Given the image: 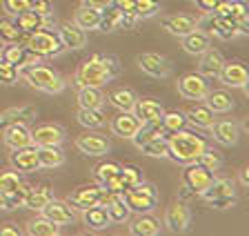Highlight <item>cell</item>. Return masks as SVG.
<instances>
[{
  "label": "cell",
  "mask_w": 249,
  "mask_h": 236,
  "mask_svg": "<svg viewBox=\"0 0 249 236\" xmlns=\"http://www.w3.org/2000/svg\"><path fill=\"white\" fill-rule=\"evenodd\" d=\"M136 63H138V67L142 69L147 76H151V78H167L171 72L167 58L160 56V54H154V52L140 54V56L136 58Z\"/></svg>",
  "instance_id": "2e32d148"
},
{
  "label": "cell",
  "mask_w": 249,
  "mask_h": 236,
  "mask_svg": "<svg viewBox=\"0 0 249 236\" xmlns=\"http://www.w3.org/2000/svg\"><path fill=\"white\" fill-rule=\"evenodd\" d=\"M142 127V123L136 118L134 111H120V114H116L111 121H109V129H111V134L118 138H134L136 131Z\"/></svg>",
  "instance_id": "9a60e30c"
},
{
  "label": "cell",
  "mask_w": 249,
  "mask_h": 236,
  "mask_svg": "<svg viewBox=\"0 0 249 236\" xmlns=\"http://www.w3.org/2000/svg\"><path fill=\"white\" fill-rule=\"evenodd\" d=\"M213 141H218L220 145H236L240 138V127L231 121H216L212 125Z\"/></svg>",
  "instance_id": "7402d4cb"
},
{
  "label": "cell",
  "mask_w": 249,
  "mask_h": 236,
  "mask_svg": "<svg viewBox=\"0 0 249 236\" xmlns=\"http://www.w3.org/2000/svg\"><path fill=\"white\" fill-rule=\"evenodd\" d=\"M189 223H192V212L185 203H171L165 212V220L162 225L171 232V234H182V232L189 230Z\"/></svg>",
  "instance_id": "9c48e42d"
},
{
  "label": "cell",
  "mask_w": 249,
  "mask_h": 236,
  "mask_svg": "<svg viewBox=\"0 0 249 236\" xmlns=\"http://www.w3.org/2000/svg\"><path fill=\"white\" fill-rule=\"evenodd\" d=\"M138 149L145 154V156L167 158V154H169V147H167V136H156V138H151V141L142 143Z\"/></svg>",
  "instance_id": "7bdbcfd3"
},
{
  "label": "cell",
  "mask_w": 249,
  "mask_h": 236,
  "mask_svg": "<svg viewBox=\"0 0 249 236\" xmlns=\"http://www.w3.org/2000/svg\"><path fill=\"white\" fill-rule=\"evenodd\" d=\"M40 214L45 216V218L53 220L56 225H67V223H73V218H76V210H73L71 205H69L67 200L53 199V196L45 203Z\"/></svg>",
  "instance_id": "7c38bea8"
},
{
  "label": "cell",
  "mask_w": 249,
  "mask_h": 236,
  "mask_svg": "<svg viewBox=\"0 0 249 236\" xmlns=\"http://www.w3.org/2000/svg\"><path fill=\"white\" fill-rule=\"evenodd\" d=\"M158 11H160V2H158V0H134V7H131V14H134L138 20L154 18Z\"/></svg>",
  "instance_id": "ee69618b"
},
{
  "label": "cell",
  "mask_w": 249,
  "mask_h": 236,
  "mask_svg": "<svg viewBox=\"0 0 249 236\" xmlns=\"http://www.w3.org/2000/svg\"><path fill=\"white\" fill-rule=\"evenodd\" d=\"M27 234H31V236H58L60 234V225H56L53 220L45 218V216L40 214L27 223Z\"/></svg>",
  "instance_id": "74e56055"
},
{
  "label": "cell",
  "mask_w": 249,
  "mask_h": 236,
  "mask_svg": "<svg viewBox=\"0 0 249 236\" xmlns=\"http://www.w3.org/2000/svg\"><path fill=\"white\" fill-rule=\"evenodd\" d=\"M238 22L229 16H218V27H216V38L220 40H231L238 36Z\"/></svg>",
  "instance_id": "7dc6e473"
},
{
  "label": "cell",
  "mask_w": 249,
  "mask_h": 236,
  "mask_svg": "<svg viewBox=\"0 0 249 236\" xmlns=\"http://www.w3.org/2000/svg\"><path fill=\"white\" fill-rule=\"evenodd\" d=\"M223 63H225L223 54L209 47L207 52L200 54V65H198V73H200V76H205L207 80H209V78H218V73H220V69H223Z\"/></svg>",
  "instance_id": "ffe728a7"
},
{
  "label": "cell",
  "mask_w": 249,
  "mask_h": 236,
  "mask_svg": "<svg viewBox=\"0 0 249 236\" xmlns=\"http://www.w3.org/2000/svg\"><path fill=\"white\" fill-rule=\"evenodd\" d=\"M111 196L109 189H105L103 185H91V187H78L73 189L71 194H69L67 203L71 205L73 210L83 212L87 207H93V205H105Z\"/></svg>",
  "instance_id": "8992f818"
},
{
  "label": "cell",
  "mask_w": 249,
  "mask_h": 236,
  "mask_svg": "<svg viewBox=\"0 0 249 236\" xmlns=\"http://www.w3.org/2000/svg\"><path fill=\"white\" fill-rule=\"evenodd\" d=\"M185 116H187V123L196 125L198 129H212V125L216 123L213 111L209 109L207 105H194V107H189V109L185 111Z\"/></svg>",
  "instance_id": "83f0119b"
},
{
  "label": "cell",
  "mask_w": 249,
  "mask_h": 236,
  "mask_svg": "<svg viewBox=\"0 0 249 236\" xmlns=\"http://www.w3.org/2000/svg\"><path fill=\"white\" fill-rule=\"evenodd\" d=\"M118 169H120V165L118 163H111V161H105V163H100V165H96L93 167V181L98 185H107L109 181L114 179L116 174H118Z\"/></svg>",
  "instance_id": "f6af8a7d"
},
{
  "label": "cell",
  "mask_w": 249,
  "mask_h": 236,
  "mask_svg": "<svg viewBox=\"0 0 249 236\" xmlns=\"http://www.w3.org/2000/svg\"><path fill=\"white\" fill-rule=\"evenodd\" d=\"M160 125L167 134H174L178 129H185L187 127V116L185 111L180 109H171V111H162V118H160Z\"/></svg>",
  "instance_id": "b9f144b4"
},
{
  "label": "cell",
  "mask_w": 249,
  "mask_h": 236,
  "mask_svg": "<svg viewBox=\"0 0 249 236\" xmlns=\"http://www.w3.org/2000/svg\"><path fill=\"white\" fill-rule=\"evenodd\" d=\"M160 220L147 212V214H138L134 220L129 223V232L134 236H156L160 234Z\"/></svg>",
  "instance_id": "d4e9b609"
},
{
  "label": "cell",
  "mask_w": 249,
  "mask_h": 236,
  "mask_svg": "<svg viewBox=\"0 0 249 236\" xmlns=\"http://www.w3.org/2000/svg\"><path fill=\"white\" fill-rule=\"evenodd\" d=\"M167 147H169L167 158L176 161L178 165H189L200 158V154L207 147V141L198 136L196 131H189L185 127V129H178L174 134H167Z\"/></svg>",
  "instance_id": "7a4b0ae2"
},
{
  "label": "cell",
  "mask_w": 249,
  "mask_h": 236,
  "mask_svg": "<svg viewBox=\"0 0 249 236\" xmlns=\"http://www.w3.org/2000/svg\"><path fill=\"white\" fill-rule=\"evenodd\" d=\"M123 67L120 60L111 54H93L85 63L78 65L73 73V85L76 87H103L111 83L116 76H120Z\"/></svg>",
  "instance_id": "6da1fadb"
},
{
  "label": "cell",
  "mask_w": 249,
  "mask_h": 236,
  "mask_svg": "<svg viewBox=\"0 0 249 236\" xmlns=\"http://www.w3.org/2000/svg\"><path fill=\"white\" fill-rule=\"evenodd\" d=\"M240 183H243V185H249V169H247V167L240 169Z\"/></svg>",
  "instance_id": "680465c9"
},
{
  "label": "cell",
  "mask_w": 249,
  "mask_h": 236,
  "mask_svg": "<svg viewBox=\"0 0 249 236\" xmlns=\"http://www.w3.org/2000/svg\"><path fill=\"white\" fill-rule=\"evenodd\" d=\"M14 22L18 25V29H20L22 34H34V32H38V29H45V27L52 25V18H45L29 9V11H25V14H20V16H16Z\"/></svg>",
  "instance_id": "484cf974"
},
{
  "label": "cell",
  "mask_w": 249,
  "mask_h": 236,
  "mask_svg": "<svg viewBox=\"0 0 249 236\" xmlns=\"http://www.w3.org/2000/svg\"><path fill=\"white\" fill-rule=\"evenodd\" d=\"M76 147L87 156H105L111 149V143H109L107 136L103 134H96V131H85L76 138Z\"/></svg>",
  "instance_id": "30bf717a"
},
{
  "label": "cell",
  "mask_w": 249,
  "mask_h": 236,
  "mask_svg": "<svg viewBox=\"0 0 249 236\" xmlns=\"http://www.w3.org/2000/svg\"><path fill=\"white\" fill-rule=\"evenodd\" d=\"M56 34L65 49H83L87 45V32L73 25V22H62Z\"/></svg>",
  "instance_id": "e0dca14e"
},
{
  "label": "cell",
  "mask_w": 249,
  "mask_h": 236,
  "mask_svg": "<svg viewBox=\"0 0 249 236\" xmlns=\"http://www.w3.org/2000/svg\"><path fill=\"white\" fill-rule=\"evenodd\" d=\"M25 189V183H22L20 172H2L0 174V192H5L7 196H14L18 192Z\"/></svg>",
  "instance_id": "60d3db41"
},
{
  "label": "cell",
  "mask_w": 249,
  "mask_h": 236,
  "mask_svg": "<svg viewBox=\"0 0 249 236\" xmlns=\"http://www.w3.org/2000/svg\"><path fill=\"white\" fill-rule=\"evenodd\" d=\"M233 203H236V196H223V199L209 200L213 210H227V207H233Z\"/></svg>",
  "instance_id": "816d5d0a"
},
{
  "label": "cell",
  "mask_w": 249,
  "mask_h": 236,
  "mask_svg": "<svg viewBox=\"0 0 249 236\" xmlns=\"http://www.w3.org/2000/svg\"><path fill=\"white\" fill-rule=\"evenodd\" d=\"M31 9V0H2V11L9 18H16Z\"/></svg>",
  "instance_id": "c3c4849f"
},
{
  "label": "cell",
  "mask_w": 249,
  "mask_h": 236,
  "mask_svg": "<svg viewBox=\"0 0 249 236\" xmlns=\"http://www.w3.org/2000/svg\"><path fill=\"white\" fill-rule=\"evenodd\" d=\"M38 165H40V167H47V169L65 165V152L60 149V145L38 147Z\"/></svg>",
  "instance_id": "d6a6232c"
},
{
  "label": "cell",
  "mask_w": 249,
  "mask_h": 236,
  "mask_svg": "<svg viewBox=\"0 0 249 236\" xmlns=\"http://www.w3.org/2000/svg\"><path fill=\"white\" fill-rule=\"evenodd\" d=\"M22 232L18 230V227L14 225H5V227H0V236H20Z\"/></svg>",
  "instance_id": "9f6ffc18"
},
{
  "label": "cell",
  "mask_w": 249,
  "mask_h": 236,
  "mask_svg": "<svg viewBox=\"0 0 249 236\" xmlns=\"http://www.w3.org/2000/svg\"><path fill=\"white\" fill-rule=\"evenodd\" d=\"M196 2V7L200 11H213V7L220 2V0H194Z\"/></svg>",
  "instance_id": "db71d44e"
},
{
  "label": "cell",
  "mask_w": 249,
  "mask_h": 236,
  "mask_svg": "<svg viewBox=\"0 0 249 236\" xmlns=\"http://www.w3.org/2000/svg\"><path fill=\"white\" fill-rule=\"evenodd\" d=\"M25 47L31 49L34 54H38L40 58H53V56H58V54L65 52V47H62V42H60V38H58V34L52 32L49 27L29 34V36H27V40H25Z\"/></svg>",
  "instance_id": "5b68a950"
},
{
  "label": "cell",
  "mask_w": 249,
  "mask_h": 236,
  "mask_svg": "<svg viewBox=\"0 0 249 236\" xmlns=\"http://www.w3.org/2000/svg\"><path fill=\"white\" fill-rule=\"evenodd\" d=\"M213 181V174L209 169H205L200 163H189L185 165V172H182V187H187L194 196H200L205 189L209 187V183Z\"/></svg>",
  "instance_id": "52a82bcc"
},
{
  "label": "cell",
  "mask_w": 249,
  "mask_h": 236,
  "mask_svg": "<svg viewBox=\"0 0 249 236\" xmlns=\"http://www.w3.org/2000/svg\"><path fill=\"white\" fill-rule=\"evenodd\" d=\"M162 27H165L171 36L182 38V36H187V34H192L194 29H196V18L185 16V14H176V16L165 18V20H162Z\"/></svg>",
  "instance_id": "603a6c76"
},
{
  "label": "cell",
  "mask_w": 249,
  "mask_h": 236,
  "mask_svg": "<svg viewBox=\"0 0 249 236\" xmlns=\"http://www.w3.org/2000/svg\"><path fill=\"white\" fill-rule=\"evenodd\" d=\"M123 199L131 212H136V214H147V212H151L156 205H158V189L151 183L140 181L138 185L124 189Z\"/></svg>",
  "instance_id": "277c9868"
},
{
  "label": "cell",
  "mask_w": 249,
  "mask_h": 236,
  "mask_svg": "<svg viewBox=\"0 0 249 236\" xmlns=\"http://www.w3.org/2000/svg\"><path fill=\"white\" fill-rule=\"evenodd\" d=\"M105 94L100 87H78V105L87 109H103Z\"/></svg>",
  "instance_id": "1f68e13d"
},
{
  "label": "cell",
  "mask_w": 249,
  "mask_h": 236,
  "mask_svg": "<svg viewBox=\"0 0 249 236\" xmlns=\"http://www.w3.org/2000/svg\"><path fill=\"white\" fill-rule=\"evenodd\" d=\"M120 20H123V11L118 7H107V9L100 11V20H98V29L100 32H116L120 29Z\"/></svg>",
  "instance_id": "ab89813d"
},
{
  "label": "cell",
  "mask_w": 249,
  "mask_h": 236,
  "mask_svg": "<svg viewBox=\"0 0 249 236\" xmlns=\"http://www.w3.org/2000/svg\"><path fill=\"white\" fill-rule=\"evenodd\" d=\"M49 199H52V192H49L47 187H42V185H38V187H31V185H27L25 199H22V205H25L27 210L40 212Z\"/></svg>",
  "instance_id": "f546056e"
},
{
  "label": "cell",
  "mask_w": 249,
  "mask_h": 236,
  "mask_svg": "<svg viewBox=\"0 0 249 236\" xmlns=\"http://www.w3.org/2000/svg\"><path fill=\"white\" fill-rule=\"evenodd\" d=\"M2 143L9 149H18V147L31 145V129L27 127V123H16L2 129Z\"/></svg>",
  "instance_id": "d6986e66"
},
{
  "label": "cell",
  "mask_w": 249,
  "mask_h": 236,
  "mask_svg": "<svg viewBox=\"0 0 249 236\" xmlns=\"http://www.w3.org/2000/svg\"><path fill=\"white\" fill-rule=\"evenodd\" d=\"M209 91V83L205 76H200L198 72L185 73L180 80H178V94L187 100H202Z\"/></svg>",
  "instance_id": "ba28073f"
},
{
  "label": "cell",
  "mask_w": 249,
  "mask_h": 236,
  "mask_svg": "<svg viewBox=\"0 0 249 236\" xmlns=\"http://www.w3.org/2000/svg\"><path fill=\"white\" fill-rule=\"evenodd\" d=\"M38 116V109L31 105L25 107H11V109H5L0 114V131L9 125H16V123H31Z\"/></svg>",
  "instance_id": "44dd1931"
},
{
  "label": "cell",
  "mask_w": 249,
  "mask_h": 236,
  "mask_svg": "<svg viewBox=\"0 0 249 236\" xmlns=\"http://www.w3.org/2000/svg\"><path fill=\"white\" fill-rule=\"evenodd\" d=\"M9 161L16 172H20V174L36 172V169L40 167V165H38V147L36 145H25V147H18V149H11Z\"/></svg>",
  "instance_id": "5bb4252c"
},
{
  "label": "cell",
  "mask_w": 249,
  "mask_h": 236,
  "mask_svg": "<svg viewBox=\"0 0 249 236\" xmlns=\"http://www.w3.org/2000/svg\"><path fill=\"white\" fill-rule=\"evenodd\" d=\"M136 114V118H138L142 125H149V123H160L162 118V105L158 103V100L154 98H142V100H136L134 109H131Z\"/></svg>",
  "instance_id": "ac0fdd59"
},
{
  "label": "cell",
  "mask_w": 249,
  "mask_h": 236,
  "mask_svg": "<svg viewBox=\"0 0 249 236\" xmlns=\"http://www.w3.org/2000/svg\"><path fill=\"white\" fill-rule=\"evenodd\" d=\"M98 20H100V11L91 9L87 5H80L73 14V25H78L85 32H91V29H98Z\"/></svg>",
  "instance_id": "d590c367"
},
{
  "label": "cell",
  "mask_w": 249,
  "mask_h": 236,
  "mask_svg": "<svg viewBox=\"0 0 249 236\" xmlns=\"http://www.w3.org/2000/svg\"><path fill=\"white\" fill-rule=\"evenodd\" d=\"M0 210H14V205H11L9 196L5 192H0Z\"/></svg>",
  "instance_id": "6f0895ef"
},
{
  "label": "cell",
  "mask_w": 249,
  "mask_h": 236,
  "mask_svg": "<svg viewBox=\"0 0 249 236\" xmlns=\"http://www.w3.org/2000/svg\"><path fill=\"white\" fill-rule=\"evenodd\" d=\"M27 36H29V34H22L20 29H18V25L14 22V18L7 16L0 20V42H2V45H9V42L25 45Z\"/></svg>",
  "instance_id": "e575fe53"
},
{
  "label": "cell",
  "mask_w": 249,
  "mask_h": 236,
  "mask_svg": "<svg viewBox=\"0 0 249 236\" xmlns=\"http://www.w3.org/2000/svg\"><path fill=\"white\" fill-rule=\"evenodd\" d=\"M218 78L225 87L231 90H247L249 83V72L243 63H223V69L218 73Z\"/></svg>",
  "instance_id": "4fadbf2b"
},
{
  "label": "cell",
  "mask_w": 249,
  "mask_h": 236,
  "mask_svg": "<svg viewBox=\"0 0 249 236\" xmlns=\"http://www.w3.org/2000/svg\"><path fill=\"white\" fill-rule=\"evenodd\" d=\"M198 163H200L205 169H209L212 174H216L218 169L223 167V154L207 145V147H205V152L200 154V158H198Z\"/></svg>",
  "instance_id": "bcb514c9"
},
{
  "label": "cell",
  "mask_w": 249,
  "mask_h": 236,
  "mask_svg": "<svg viewBox=\"0 0 249 236\" xmlns=\"http://www.w3.org/2000/svg\"><path fill=\"white\" fill-rule=\"evenodd\" d=\"M20 76L27 80L29 87L42 91V94H62L65 87H67V83H65V78H62L60 73L45 67L42 63L20 69Z\"/></svg>",
  "instance_id": "3957f363"
},
{
  "label": "cell",
  "mask_w": 249,
  "mask_h": 236,
  "mask_svg": "<svg viewBox=\"0 0 249 236\" xmlns=\"http://www.w3.org/2000/svg\"><path fill=\"white\" fill-rule=\"evenodd\" d=\"M18 78H20V69H16L14 65L0 58V85H14L18 83Z\"/></svg>",
  "instance_id": "681fc988"
},
{
  "label": "cell",
  "mask_w": 249,
  "mask_h": 236,
  "mask_svg": "<svg viewBox=\"0 0 249 236\" xmlns=\"http://www.w3.org/2000/svg\"><path fill=\"white\" fill-rule=\"evenodd\" d=\"M0 52H2V42H0Z\"/></svg>",
  "instance_id": "91938a15"
},
{
  "label": "cell",
  "mask_w": 249,
  "mask_h": 236,
  "mask_svg": "<svg viewBox=\"0 0 249 236\" xmlns=\"http://www.w3.org/2000/svg\"><path fill=\"white\" fill-rule=\"evenodd\" d=\"M202 100H205V105H207L213 114H227V111L233 109L231 94H227V91H223V90L207 91V96H205Z\"/></svg>",
  "instance_id": "f1b7e54d"
},
{
  "label": "cell",
  "mask_w": 249,
  "mask_h": 236,
  "mask_svg": "<svg viewBox=\"0 0 249 236\" xmlns=\"http://www.w3.org/2000/svg\"><path fill=\"white\" fill-rule=\"evenodd\" d=\"M31 11H36L45 18H53V5L49 0H31Z\"/></svg>",
  "instance_id": "f907efd6"
},
{
  "label": "cell",
  "mask_w": 249,
  "mask_h": 236,
  "mask_svg": "<svg viewBox=\"0 0 249 236\" xmlns=\"http://www.w3.org/2000/svg\"><path fill=\"white\" fill-rule=\"evenodd\" d=\"M83 5L91 7V9H96V11H103V9H107V7H111V0H83Z\"/></svg>",
  "instance_id": "f5cc1de1"
},
{
  "label": "cell",
  "mask_w": 249,
  "mask_h": 236,
  "mask_svg": "<svg viewBox=\"0 0 249 236\" xmlns=\"http://www.w3.org/2000/svg\"><path fill=\"white\" fill-rule=\"evenodd\" d=\"M202 199L207 200H216V199H223V196H236V189H233V181L231 179H216L209 183V187L202 192Z\"/></svg>",
  "instance_id": "4dcf8cb0"
},
{
  "label": "cell",
  "mask_w": 249,
  "mask_h": 236,
  "mask_svg": "<svg viewBox=\"0 0 249 236\" xmlns=\"http://www.w3.org/2000/svg\"><path fill=\"white\" fill-rule=\"evenodd\" d=\"M83 220L85 225L89 227V230H105V227H109L111 223H109V216L107 212H105L103 205H93V207H87V210H83Z\"/></svg>",
  "instance_id": "836d02e7"
},
{
  "label": "cell",
  "mask_w": 249,
  "mask_h": 236,
  "mask_svg": "<svg viewBox=\"0 0 249 236\" xmlns=\"http://www.w3.org/2000/svg\"><path fill=\"white\" fill-rule=\"evenodd\" d=\"M111 5L118 7L120 11H131V7H134V0H111Z\"/></svg>",
  "instance_id": "11a10c76"
},
{
  "label": "cell",
  "mask_w": 249,
  "mask_h": 236,
  "mask_svg": "<svg viewBox=\"0 0 249 236\" xmlns=\"http://www.w3.org/2000/svg\"><path fill=\"white\" fill-rule=\"evenodd\" d=\"M103 207H105V212H107V216H109V223H118L120 225V223H127V220H129L131 210L127 207L123 194H111Z\"/></svg>",
  "instance_id": "cb8c5ba5"
},
{
  "label": "cell",
  "mask_w": 249,
  "mask_h": 236,
  "mask_svg": "<svg viewBox=\"0 0 249 236\" xmlns=\"http://www.w3.org/2000/svg\"><path fill=\"white\" fill-rule=\"evenodd\" d=\"M212 47V36H207L205 32L200 29H194L192 34H187L182 36V49L187 54H192V56H200L202 52H207Z\"/></svg>",
  "instance_id": "4316f807"
},
{
  "label": "cell",
  "mask_w": 249,
  "mask_h": 236,
  "mask_svg": "<svg viewBox=\"0 0 249 236\" xmlns=\"http://www.w3.org/2000/svg\"><path fill=\"white\" fill-rule=\"evenodd\" d=\"M65 138H67L65 129L60 125H53V123H45V125H38L36 129H31V145L36 147L62 145Z\"/></svg>",
  "instance_id": "8fae6325"
},
{
  "label": "cell",
  "mask_w": 249,
  "mask_h": 236,
  "mask_svg": "<svg viewBox=\"0 0 249 236\" xmlns=\"http://www.w3.org/2000/svg\"><path fill=\"white\" fill-rule=\"evenodd\" d=\"M78 123L87 129H100V127L107 125V116L103 114V109H87V107H80L76 114Z\"/></svg>",
  "instance_id": "f35d334b"
},
{
  "label": "cell",
  "mask_w": 249,
  "mask_h": 236,
  "mask_svg": "<svg viewBox=\"0 0 249 236\" xmlns=\"http://www.w3.org/2000/svg\"><path fill=\"white\" fill-rule=\"evenodd\" d=\"M227 2H236V0H227Z\"/></svg>",
  "instance_id": "94428289"
},
{
  "label": "cell",
  "mask_w": 249,
  "mask_h": 236,
  "mask_svg": "<svg viewBox=\"0 0 249 236\" xmlns=\"http://www.w3.org/2000/svg\"><path fill=\"white\" fill-rule=\"evenodd\" d=\"M107 100L118 111H131V109H134V105H136V100H138V96H136L131 90H127V87H118V90L109 91V98Z\"/></svg>",
  "instance_id": "8d00e7d4"
}]
</instances>
